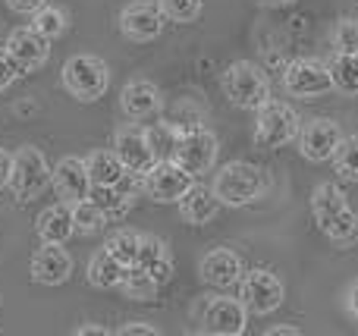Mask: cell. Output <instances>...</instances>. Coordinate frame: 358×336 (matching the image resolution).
I'll use <instances>...</instances> for the list:
<instances>
[{"instance_id": "3957f363", "label": "cell", "mask_w": 358, "mask_h": 336, "mask_svg": "<svg viewBox=\"0 0 358 336\" xmlns=\"http://www.w3.org/2000/svg\"><path fill=\"white\" fill-rule=\"evenodd\" d=\"M210 189H214V195L220 198V205L242 207V205H252L255 198L264 195L267 180H264V173H261L255 163L229 161L214 173V186Z\"/></svg>"}, {"instance_id": "f1b7e54d", "label": "cell", "mask_w": 358, "mask_h": 336, "mask_svg": "<svg viewBox=\"0 0 358 336\" xmlns=\"http://www.w3.org/2000/svg\"><path fill=\"white\" fill-rule=\"evenodd\" d=\"M69 207H73V226H76V233H82V236H94L98 230H104V224H110L107 214L101 211L92 198H82Z\"/></svg>"}, {"instance_id": "d590c367", "label": "cell", "mask_w": 358, "mask_h": 336, "mask_svg": "<svg viewBox=\"0 0 358 336\" xmlns=\"http://www.w3.org/2000/svg\"><path fill=\"white\" fill-rule=\"evenodd\" d=\"M117 333H120V336H157V327L145 324V321H132V324L120 327Z\"/></svg>"}, {"instance_id": "b9f144b4", "label": "cell", "mask_w": 358, "mask_h": 336, "mask_svg": "<svg viewBox=\"0 0 358 336\" xmlns=\"http://www.w3.org/2000/svg\"><path fill=\"white\" fill-rule=\"evenodd\" d=\"M258 3H264V6H289V3H296V0H258Z\"/></svg>"}, {"instance_id": "e0dca14e", "label": "cell", "mask_w": 358, "mask_h": 336, "mask_svg": "<svg viewBox=\"0 0 358 336\" xmlns=\"http://www.w3.org/2000/svg\"><path fill=\"white\" fill-rule=\"evenodd\" d=\"M120 31L129 41H155L164 31V13L157 3H129L120 13Z\"/></svg>"}, {"instance_id": "277c9868", "label": "cell", "mask_w": 358, "mask_h": 336, "mask_svg": "<svg viewBox=\"0 0 358 336\" xmlns=\"http://www.w3.org/2000/svg\"><path fill=\"white\" fill-rule=\"evenodd\" d=\"M60 79H63V88H66L76 101L92 104V101L104 98L107 88H110V69L94 54H76L63 63Z\"/></svg>"}, {"instance_id": "8d00e7d4", "label": "cell", "mask_w": 358, "mask_h": 336, "mask_svg": "<svg viewBox=\"0 0 358 336\" xmlns=\"http://www.w3.org/2000/svg\"><path fill=\"white\" fill-rule=\"evenodd\" d=\"M48 3V0H6V6H10L13 13H35V10H41V6Z\"/></svg>"}, {"instance_id": "4dcf8cb0", "label": "cell", "mask_w": 358, "mask_h": 336, "mask_svg": "<svg viewBox=\"0 0 358 336\" xmlns=\"http://www.w3.org/2000/svg\"><path fill=\"white\" fill-rule=\"evenodd\" d=\"M330 73H334L336 88H343L346 94H358V54H340L336 50Z\"/></svg>"}, {"instance_id": "7c38bea8", "label": "cell", "mask_w": 358, "mask_h": 336, "mask_svg": "<svg viewBox=\"0 0 358 336\" xmlns=\"http://www.w3.org/2000/svg\"><path fill=\"white\" fill-rule=\"evenodd\" d=\"M113 151H117V157L123 161L126 170H132V173H148L151 167H155V148H151L148 142V132L142 129V126L129 123V126H120L117 136H113Z\"/></svg>"}, {"instance_id": "d6a6232c", "label": "cell", "mask_w": 358, "mask_h": 336, "mask_svg": "<svg viewBox=\"0 0 358 336\" xmlns=\"http://www.w3.org/2000/svg\"><path fill=\"white\" fill-rule=\"evenodd\" d=\"M157 6H161L164 19L179 25H189L201 16V0H157Z\"/></svg>"}, {"instance_id": "f35d334b", "label": "cell", "mask_w": 358, "mask_h": 336, "mask_svg": "<svg viewBox=\"0 0 358 336\" xmlns=\"http://www.w3.org/2000/svg\"><path fill=\"white\" fill-rule=\"evenodd\" d=\"M346 312L358 321V280H352L349 283V289H346Z\"/></svg>"}, {"instance_id": "d4e9b609", "label": "cell", "mask_w": 358, "mask_h": 336, "mask_svg": "<svg viewBox=\"0 0 358 336\" xmlns=\"http://www.w3.org/2000/svg\"><path fill=\"white\" fill-rule=\"evenodd\" d=\"M88 198L107 214V220H123L126 214L132 211V201H136L132 195H126L123 189H117V186H92Z\"/></svg>"}, {"instance_id": "74e56055", "label": "cell", "mask_w": 358, "mask_h": 336, "mask_svg": "<svg viewBox=\"0 0 358 336\" xmlns=\"http://www.w3.org/2000/svg\"><path fill=\"white\" fill-rule=\"evenodd\" d=\"M10 170H13V154L6 148H0V189L10 186Z\"/></svg>"}, {"instance_id": "8fae6325", "label": "cell", "mask_w": 358, "mask_h": 336, "mask_svg": "<svg viewBox=\"0 0 358 336\" xmlns=\"http://www.w3.org/2000/svg\"><path fill=\"white\" fill-rule=\"evenodd\" d=\"M340 142H343V129L327 117H315L299 129V151L311 163L330 161L334 151L340 148Z\"/></svg>"}, {"instance_id": "ab89813d", "label": "cell", "mask_w": 358, "mask_h": 336, "mask_svg": "<svg viewBox=\"0 0 358 336\" xmlns=\"http://www.w3.org/2000/svg\"><path fill=\"white\" fill-rule=\"evenodd\" d=\"M302 330H299V327H292V324H286V327H271V330H267V336H299Z\"/></svg>"}, {"instance_id": "5bb4252c", "label": "cell", "mask_w": 358, "mask_h": 336, "mask_svg": "<svg viewBox=\"0 0 358 336\" xmlns=\"http://www.w3.org/2000/svg\"><path fill=\"white\" fill-rule=\"evenodd\" d=\"M245 327H248V308L242 305V299L217 295L204 308V333L239 336V333H245Z\"/></svg>"}, {"instance_id": "4316f807", "label": "cell", "mask_w": 358, "mask_h": 336, "mask_svg": "<svg viewBox=\"0 0 358 336\" xmlns=\"http://www.w3.org/2000/svg\"><path fill=\"white\" fill-rule=\"evenodd\" d=\"M120 289H123L126 299H132V302H151L157 295V289H161V283H157L148 270L129 268L123 277V283H120Z\"/></svg>"}, {"instance_id": "30bf717a", "label": "cell", "mask_w": 358, "mask_h": 336, "mask_svg": "<svg viewBox=\"0 0 358 336\" xmlns=\"http://www.w3.org/2000/svg\"><path fill=\"white\" fill-rule=\"evenodd\" d=\"M192 182H195V176L179 167L173 157H167V161H155V167L145 173V192L157 205H176L189 192Z\"/></svg>"}, {"instance_id": "7402d4cb", "label": "cell", "mask_w": 358, "mask_h": 336, "mask_svg": "<svg viewBox=\"0 0 358 336\" xmlns=\"http://www.w3.org/2000/svg\"><path fill=\"white\" fill-rule=\"evenodd\" d=\"M35 230H38V239H41V242H60L63 245L76 233V226H73V207H69L66 201H57V205L44 207L41 217H38Z\"/></svg>"}, {"instance_id": "5b68a950", "label": "cell", "mask_w": 358, "mask_h": 336, "mask_svg": "<svg viewBox=\"0 0 358 336\" xmlns=\"http://www.w3.org/2000/svg\"><path fill=\"white\" fill-rule=\"evenodd\" d=\"M258 119H255V142L261 148H283V145L296 142L302 119L283 101H267L264 107H258Z\"/></svg>"}, {"instance_id": "2e32d148", "label": "cell", "mask_w": 358, "mask_h": 336, "mask_svg": "<svg viewBox=\"0 0 358 336\" xmlns=\"http://www.w3.org/2000/svg\"><path fill=\"white\" fill-rule=\"evenodd\" d=\"M50 186H54L57 198L66 201V205H76V201L88 198V192H92V176H88L85 161H79V157H63L54 167V173H50Z\"/></svg>"}, {"instance_id": "836d02e7", "label": "cell", "mask_w": 358, "mask_h": 336, "mask_svg": "<svg viewBox=\"0 0 358 336\" xmlns=\"http://www.w3.org/2000/svg\"><path fill=\"white\" fill-rule=\"evenodd\" d=\"M334 48L340 54H358V22L352 19H343L334 29Z\"/></svg>"}, {"instance_id": "ba28073f", "label": "cell", "mask_w": 358, "mask_h": 336, "mask_svg": "<svg viewBox=\"0 0 358 336\" xmlns=\"http://www.w3.org/2000/svg\"><path fill=\"white\" fill-rule=\"evenodd\" d=\"M217 151H220V145H217L214 132L201 129V126H192V129L179 132L173 161L182 170H189L192 176H201L217 163Z\"/></svg>"}, {"instance_id": "d6986e66", "label": "cell", "mask_w": 358, "mask_h": 336, "mask_svg": "<svg viewBox=\"0 0 358 336\" xmlns=\"http://www.w3.org/2000/svg\"><path fill=\"white\" fill-rule=\"evenodd\" d=\"M161 104H164L161 88H157L155 82H148V79H132L129 85L123 88V94H120V107H123V113L129 119L155 117V113L161 110Z\"/></svg>"}, {"instance_id": "8992f818", "label": "cell", "mask_w": 358, "mask_h": 336, "mask_svg": "<svg viewBox=\"0 0 358 336\" xmlns=\"http://www.w3.org/2000/svg\"><path fill=\"white\" fill-rule=\"evenodd\" d=\"M50 163L35 145H25L13 154V170H10V189L19 201H31L50 186Z\"/></svg>"}, {"instance_id": "52a82bcc", "label": "cell", "mask_w": 358, "mask_h": 336, "mask_svg": "<svg viewBox=\"0 0 358 336\" xmlns=\"http://www.w3.org/2000/svg\"><path fill=\"white\" fill-rule=\"evenodd\" d=\"M283 280L277 274H271L267 268L245 270L239 280V299L248 308V314H271L283 305Z\"/></svg>"}, {"instance_id": "6da1fadb", "label": "cell", "mask_w": 358, "mask_h": 336, "mask_svg": "<svg viewBox=\"0 0 358 336\" xmlns=\"http://www.w3.org/2000/svg\"><path fill=\"white\" fill-rule=\"evenodd\" d=\"M311 214L324 236L340 249H352L358 242V214L349 205L346 192L336 182H321L311 192Z\"/></svg>"}, {"instance_id": "484cf974", "label": "cell", "mask_w": 358, "mask_h": 336, "mask_svg": "<svg viewBox=\"0 0 358 336\" xmlns=\"http://www.w3.org/2000/svg\"><path fill=\"white\" fill-rule=\"evenodd\" d=\"M31 29L41 31L48 41H54V38H63L69 29V16L66 10H60V6H48L44 3L41 10L31 13Z\"/></svg>"}, {"instance_id": "7a4b0ae2", "label": "cell", "mask_w": 358, "mask_h": 336, "mask_svg": "<svg viewBox=\"0 0 358 336\" xmlns=\"http://www.w3.org/2000/svg\"><path fill=\"white\" fill-rule=\"evenodd\" d=\"M220 88L229 98V104L239 110H258L271 101V79L267 73L252 60H236L223 69Z\"/></svg>"}, {"instance_id": "9c48e42d", "label": "cell", "mask_w": 358, "mask_h": 336, "mask_svg": "<svg viewBox=\"0 0 358 336\" xmlns=\"http://www.w3.org/2000/svg\"><path fill=\"white\" fill-rule=\"evenodd\" d=\"M283 85L289 94L305 101H315L321 94H330L336 88L334 73H330L327 63L317 60H292L289 66L283 69Z\"/></svg>"}, {"instance_id": "cb8c5ba5", "label": "cell", "mask_w": 358, "mask_h": 336, "mask_svg": "<svg viewBox=\"0 0 358 336\" xmlns=\"http://www.w3.org/2000/svg\"><path fill=\"white\" fill-rule=\"evenodd\" d=\"M85 167H88V176H92V186H117L126 173L117 151H92L85 157Z\"/></svg>"}, {"instance_id": "e575fe53", "label": "cell", "mask_w": 358, "mask_h": 336, "mask_svg": "<svg viewBox=\"0 0 358 336\" xmlns=\"http://www.w3.org/2000/svg\"><path fill=\"white\" fill-rule=\"evenodd\" d=\"M19 75H22V73H19V66L13 63V57L6 54V50H0V92H6V88H10Z\"/></svg>"}, {"instance_id": "83f0119b", "label": "cell", "mask_w": 358, "mask_h": 336, "mask_svg": "<svg viewBox=\"0 0 358 336\" xmlns=\"http://www.w3.org/2000/svg\"><path fill=\"white\" fill-rule=\"evenodd\" d=\"M104 249L110 251V255L117 258L120 264H126V268H136L138 249H142V233H136V230H117L110 239H107Z\"/></svg>"}, {"instance_id": "ac0fdd59", "label": "cell", "mask_w": 358, "mask_h": 336, "mask_svg": "<svg viewBox=\"0 0 358 336\" xmlns=\"http://www.w3.org/2000/svg\"><path fill=\"white\" fill-rule=\"evenodd\" d=\"M198 274H201V280L208 283V286H217V289H229L236 286V283L242 280V258L236 255V251L229 249H210L208 255L201 258V264H198Z\"/></svg>"}, {"instance_id": "60d3db41", "label": "cell", "mask_w": 358, "mask_h": 336, "mask_svg": "<svg viewBox=\"0 0 358 336\" xmlns=\"http://www.w3.org/2000/svg\"><path fill=\"white\" fill-rule=\"evenodd\" d=\"M76 333H79V336H107L110 330H104V327H79Z\"/></svg>"}, {"instance_id": "44dd1931", "label": "cell", "mask_w": 358, "mask_h": 336, "mask_svg": "<svg viewBox=\"0 0 358 336\" xmlns=\"http://www.w3.org/2000/svg\"><path fill=\"white\" fill-rule=\"evenodd\" d=\"M136 268L148 270L161 286L170 283V277H173V255H170L167 242H164L161 236H142V249H138Z\"/></svg>"}, {"instance_id": "4fadbf2b", "label": "cell", "mask_w": 358, "mask_h": 336, "mask_svg": "<svg viewBox=\"0 0 358 336\" xmlns=\"http://www.w3.org/2000/svg\"><path fill=\"white\" fill-rule=\"evenodd\" d=\"M6 54L13 57V63L19 66V73H35V69H41L44 63H48L50 57V41L41 35V31H35L31 25H25V29H16L10 31V38H6Z\"/></svg>"}, {"instance_id": "603a6c76", "label": "cell", "mask_w": 358, "mask_h": 336, "mask_svg": "<svg viewBox=\"0 0 358 336\" xmlns=\"http://www.w3.org/2000/svg\"><path fill=\"white\" fill-rule=\"evenodd\" d=\"M126 270H129L126 264H120L110 251L101 249V251H94L92 261H88V283L98 289H120Z\"/></svg>"}, {"instance_id": "f546056e", "label": "cell", "mask_w": 358, "mask_h": 336, "mask_svg": "<svg viewBox=\"0 0 358 336\" xmlns=\"http://www.w3.org/2000/svg\"><path fill=\"white\" fill-rule=\"evenodd\" d=\"M334 167L336 176H343L346 182H358V132L355 136H343L340 148L334 151Z\"/></svg>"}, {"instance_id": "1f68e13d", "label": "cell", "mask_w": 358, "mask_h": 336, "mask_svg": "<svg viewBox=\"0 0 358 336\" xmlns=\"http://www.w3.org/2000/svg\"><path fill=\"white\" fill-rule=\"evenodd\" d=\"M145 132H148V142H151V148H155L157 161L173 157L176 142H179V132H182V129H176V126H170V123H157V126H151V129H145Z\"/></svg>"}, {"instance_id": "9a60e30c", "label": "cell", "mask_w": 358, "mask_h": 336, "mask_svg": "<svg viewBox=\"0 0 358 336\" xmlns=\"http://www.w3.org/2000/svg\"><path fill=\"white\" fill-rule=\"evenodd\" d=\"M73 274V258L60 242H41V249L31 255V280L41 286H60Z\"/></svg>"}, {"instance_id": "ffe728a7", "label": "cell", "mask_w": 358, "mask_h": 336, "mask_svg": "<svg viewBox=\"0 0 358 336\" xmlns=\"http://www.w3.org/2000/svg\"><path fill=\"white\" fill-rule=\"evenodd\" d=\"M179 205V217L185 220V224H192V226H204V224H210V220L220 214V198L214 195V189H208V186H198V182H192L189 186V192L182 195V198L176 201Z\"/></svg>"}]
</instances>
